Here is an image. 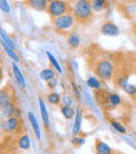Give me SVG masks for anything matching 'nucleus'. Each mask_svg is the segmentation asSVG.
I'll return each instance as SVG.
<instances>
[{"instance_id":"obj_1","label":"nucleus","mask_w":136,"mask_h":154,"mask_svg":"<svg viewBox=\"0 0 136 154\" xmlns=\"http://www.w3.org/2000/svg\"><path fill=\"white\" fill-rule=\"evenodd\" d=\"M72 15L74 16L77 22L82 24L89 23L93 17V8H92L91 2L86 0L77 1L72 8Z\"/></svg>"},{"instance_id":"obj_2","label":"nucleus","mask_w":136,"mask_h":154,"mask_svg":"<svg viewBox=\"0 0 136 154\" xmlns=\"http://www.w3.org/2000/svg\"><path fill=\"white\" fill-rule=\"evenodd\" d=\"M94 73L96 78L102 81H110L114 75V66L112 62L107 59L98 60L94 66Z\"/></svg>"},{"instance_id":"obj_3","label":"nucleus","mask_w":136,"mask_h":154,"mask_svg":"<svg viewBox=\"0 0 136 154\" xmlns=\"http://www.w3.org/2000/svg\"><path fill=\"white\" fill-rule=\"evenodd\" d=\"M47 13L50 17L53 19L59 18L65 14H68L69 12V5L66 1H61V0H53L48 3L47 8Z\"/></svg>"},{"instance_id":"obj_4","label":"nucleus","mask_w":136,"mask_h":154,"mask_svg":"<svg viewBox=\"0 0 136 154\" xmlns=\"http://www.w3.org/2000/svg\"><path fill=\"white\" fill-rule=\"evenodd\" d=\"M75 22L77 21H75V18L72 15V13H68V14L63 15V16L59 17V18L53 19V26H55V29L57 31L64 32L71 29Z\"/></svg>"},{"instance_id":"obj_5","label":"nucleus","mask_w":136,"mask_h":154,"mask_svg":"<svg viewBox=\"0 0 136 154\" xmlns=\"http://www.w3.org/2000/svg\"><path fill=\"white\" fill-rule=\"evenodd\" d=\"M101 32L107 37H116L119 35V29L115 23L111 21H106L101 25Z\"/></svg>"},{"instance_id":"obj_6","label":"nucleus","mask_w":136,"mask_h":154,"mask_svg":"<svg viewBox=\"0 0 136 154\" xmlns=\"http://www.w3.org/2000/svg\"><path fill=\"white\" fill-rule=\"evenodd\" d=\"M19 125H20V121H19L18 118H15V116L6 119L2 123V127L4 126V131L6 132H14L15 130L18 129Z\"/></svg>"},{"instance_id":"obj_7","label":"nucleus","mask_w":136,"mask_h":154,"mask_svg":"<svg viewBox=\"0 0 136 154\" xmlns=\"http://www.w3.org/2000/svg\"><path fill=\"white\" fill-rule=\"evenodd\" d=\"M12 68H13V72H14V77H15V80H16L17 84L20 88H25L26 86V83H25V80H24V77H23L22 72L20 71L19 69L18 65L16 64L15 62L12 63Z\"/></svg>"},{"instance_id":"obj_8","label":"nucleus","mask_w":136,"mask_h":154,"mask_svg":"<svg viewBox=\"0 0 136 154\" xmlns=\"http://www.w3.org/2000/svg\"><path fill=\"white\" fill-rule=\"evenodd\" d=\"M48 3L49 2L45 1V0H29V1H27V5L34 8L35 11H38V12L47 11Z\"/></svg>"},{"instance_id":"obj_9","label":"nucleus","mask_w":136,"mask_h":154,"mask_svg":"<svg viewBox=\"0 0 136 154\" xmlns=\"http://www.w3.org/2000/svg\"><path fill=\"white\" fill-rule=\"evenodd\" d=\"M39 106H40V112H41V118H42V122L45 128H48L49 126V116L48 111H47L46 104H45L44 100L42 97L39 99Z\"/></svg>"},{"instance_id":"obj_10","label":"nucleus","mask_w":136,"mask_h":154,"mask_svg":"<svg viewBox=\"0 0 136 154\" xmlns=\"http://www.w3.org/2000/svg\"><path fill=\"white\" fill-rule=\"evenodd\" d=\"M81 125H82V109L77 107L75 109V116H74V123L72 127V134L77 136L81 131Z\"/></svg>"},{"instance_id":"obj_11","label":"nucleus","mask_w":136,"mask_h":154,"mask_svg":"<svg viewBox=\"0 0 136 154\" xmlns=\"http://www.w3.org/2000/svg\"><path fill=\"white\" fill-rule=\"evenodd\" d=\"M27 118H29V123H31L32 127H33L35 135L37 136L38 140H40L41 138V130H40V126H39V123H38V120H37L36 116L34 114L33 111H29V113H27Z\"/></svg>"},{"instance_id":"obj_12","label":"nucleus","mask_w":136,"mask_h":154,"mask_svg":"<svg viewBox=\"0 0 136 154\" xmlns=\"http://www.w3.org/2000/svg\"><path fill=\"white\" fill-rule=\"evenodd\" d=\"M95 154H112V149L107 143L101 140H95Z\"/></svg>"},{"instance_id":"obj_13","label":"nucleus","mask_w":136,"mask_h":154,"mask_svg":"<svg viewBox=\"0 0 136 154\" xmlns=\"http://www.w3.org/2000/svg\"><path fill=\"white\" fill-rule=\"evenodd\" d=\"M17 145L21 150H29L31 149V138L27 134H23L18 138Z\"/></svg>"},{"instance_id":"obj_14","label":"nucleus","mask_w":136,"mask_h":154,"mask_svg":"<svg viewBox=\"0 0 136 154\" xmlns=\"http://www.w3.org/2000/svg\"><path fill=\"white\" fill-rule=\"evenodd\" d=\"M40 78L45 82H49L50 80L55 79L56 78V72H55V69L53 68H44L40 71L39 73Z\"/></svg>"},{"instance_id":"obj_15","label":"nucleus","mask_w":136,"mask_h":154,"mask_svg":"<svg viewBox=\"0 0 136 154\" xmlns=\"http://www.w3.org/2000/svg\"><path fill=\"white\" fill-rule=\"evenodd\" d=\"M15 110H16V106L13 102H11L10 104L5 106V107L1 108V113H2V118H5V119H8V118H12L14 116V113H15Z\"/></svg>"},{"instance_id":"obj_16","label":"nucleus","mask_w":136,"mask_h":154,"mask_svg":"<svg viewBox=\"0 0 136 154\" xmlns=\"http://www.w3.org/2000/svg\"><path fill=\"white\" fill-rule=\"evenodd\" d=\"M61 113L66 120H71L75 116V109H73L71 106H62Z\"/></svg>"},{"instance_id":"obj_17","label":"nucleus","mask_w":136,"mask_h":154,"mask_svg":"<svg viewBox=\"0 0 136 154\" xmlns=\"http://www.w3.org/2000/svg\"><path fill=\"white\" fill-rule=\"evenodd\" d=\"M11 102H12L11 101V94L8 93V89L6 88L1 89V91H0V106H1V108L5 107Z\"/></svg>"},{"instance_id":"obj_18","label":"nucleus","mask_w":136,"mask_h":154,"mask_svg":"<svg viewBox=\"0 0 136 154\" xmlns=\"http://www.w3.org/2000/svg\"><path fill=\"white\" fill-rule=\"evenodd\" d=\"M2 45H3V48H4V51L6 53V55L8 56V57L12 59V61L13 62H15V63H18V62H20V58H19V55L16 53V51L15 49H12V48H10L8 46H6L4 43H2Z\"/></svg>"},{"instance_id":"obj_19","label":"nucleus","mask_w":136,"mask_h":154,"mask_svg":"<svg viewBox=\"0 0 136 154\" xmlns=\"http://www.w3.org/2000/svg\"><path fill=\"white\" fill-rule=\"evenodd\" d=\"M0 35H1V42L2 43H4L6 46H8L10 48H12V49L16 48V46H15V43L13 42L12 39H11L10 37L6 35V32L3 31V29H0Z\"/></svg>"},{"instance_id":"obj_20","label":"nucleus","mask_w":136,"mask_h":154,"mask_svg":"<svg viewBox=\"0 0 136 154\" xmlns=\"http://www.w3.org/2000/svg\"><path fill=\"white\" fill-rule=\"evenodd\" d=\"M67 43L70 47L72 48H77L80 46V43H81V38H80L79 35L77 34H71L67 39Z\"/></svg>"},{"instance_id":"obj_21","label":"nucleus","mask_w":136,"mask_h":154,"mask_svg":"<svg viewBox=\"0 0 136 154\" xmlns=\"http://www.w3.org/2000/svg\"><path fill=\"white\" fill-rule=\"evenodd\" d=\"M87 85H88V87L92 88V89H95V90L102 89V84H101L100 80H98L96 77H90V78H88V80H87Z\"/></svg>"},{"instance_id":"obj_22","label":"nucleus","mask_w":136,"mask_h":154,"mask_svg":"<svg viewBox=\"0 0 136 154\" xmlns=\"http://www.w3.org/2000/svg\"><path fill=\"white\" fill-rule=\"evenodd\" d=\"M108 100H109L110 107H116V106L120 105V103H122V99H120L119 95L116 94V93L109 92V95H108Z\"/></svg>"},{"instance_id":"obj_23","label":"nucleus","mask_w":136,"mask_h":154,"mask_svg":"<svg viewBox=\"0 0 136 154\" xmlns=\"http://www.w3.org/2000/svg\"><path fill=\"white\" fill-rule=\"evenodd\" d=\"M46 55H47V58H48L49 62L51 63V65H53V68H55V70H57L59 73H62L61 65H60V63L58 62V60L55 58V56H53L51 53H49V51H46Z\"/></svg>"},{"instance_id":"obj_24","label":"nucleus","mask_w":136,"mask_h":154,"mask_svg":"<svg viewBox=\"0 0 136 154\" xmlns=\"http://www.w3.org/2000/svg\"><path fill=\"white\" fill-rule=\"evenodd\" d=\"M61 101V95L59 94L58 92H50L47 94V102L51 105H58Z\"/></svg>"},{"instance_id":"obj_25","label":"nucleus","mask_w":136,"mask_h":154,"mask_svg":"<svg viewBox=\"0 0 136 154\" xmlns=\"http://www.w3.org/2000/svg\"><path fill=\"white\" fill-rule=\"evenodd\" d=\"M116 84H117L118 87L125 89V88L129 85V75H120L119 77L116 79Z\"/></svg>"},{"instance_id":"obj_26","label":"nucleus","mask_w":136,"mask_h":154,"mask_svg":"<svg viewBox=\"0 0 136 154\" xmlns=\"http://www.w3.org/2000/svg\"><path fill=\"white\" fill-rule=\"evenodd\" d=\"M91 5L94 12H101L105 8L106 1H104V0H94V1L91 2Z\"/></svg>"},{"instance_id":"obj_27","label":"nucleus","mask_w":136,"mask_h":154,"mask_svg":"<svg viewBox=\"0 0 136 154\" xmlns=\"http://www.w3.org/2000/svg\"><path fill=\"white\" fill-rule=\"evenodd\" d=\"M111 126H112V128H113V129L115 130L116 132H118V133L125 134L127 132L126 127H125L124 125H122V124H120L119 122L113 121V122H111Z\"/></svg>"},{"instance_id":"obj_28","label":"nucleus","mask_w":136,"mask_h":154,"mask_svg":"<svg viewBox=\"0 0 136 154\" xmlns=\"http://www.w3.org/2000/svg\"><path fill=\"white\" fill-rule=\"evenodd\" d=\"M71 144L73 145V146H82V145L85 144V138L84 137H80V136H73V138L71 140Z\"/></svg>"},{"instance_id":"obj_29","label":"nucleus","mask_w":136,"mask_h":154,"mask_svg":"<svg viewBox=\"0 0 136 154\" xmlns=\"http://www.w3.org/2000/svg\"><path fill=\"white\" fill-rule=\"evenodd\" d=\"M0 8H1L2 12L5 13V14H8L11 12V6L6 0H1L0 1Z\"/></svg>"},{"instance_id":"obj_30","label":"nucleus","mask_w":136,"mask_h":154,"mask_svg":"<svg viewBox=\"0 0 136 154\" xmlns=\"http://www.w3.org/2000/svg\"><path fill=\"white\" fill-rule=\"evenodd\" d=\"M124 90L126 91V93H128L129 95H135L136 94V85H134V84H129Z\"/></svg>"},{"instance_id":"obj_31","label":"nucleus","mask_w":136,"mask_h":154,"mask_svg":"<svg viewBox=\"0 0 136 154\" xmlns=\"http://www.w3.org/2000/svg\"><path fill=\"white\" fill-rule=\"evenodd\" d=\"M63 106H72V100L69 95H64L63 97Z\"/></svg>"},{"instance_id":"obj_32","label":"nucleus","mask_w":136,"mask_h":154,"mask_svg":"<svg viewBox=\"0 0 136 154\" xmlns=\"http://www.w3.org/2000/svg\"><path fill=\"white\" fill-rule=\"evenodd\" d=\"M71 89H72V92H73V94L75 95V97H77V99H79V97H80V91H79V88H77V86L75 85L74 82H71Z\"/></svg>"},{"instance_id":"obj_33","label":"nucleus","mask_w":136,"mask_h":154,"mask_svg":"<svg viewBox=\"0 0 136 154\" xmlns=\"http://www.w3.org/2000/svg\"><path fill=\"white\" fill-rule=\"evenodd\" d=\"M57 84H58V79H57V78H55V79H53V80H50L49 82H47V85H48V87L50 88V89H53V88L57 86Z\"/></svg>"},{"instance_id":"obj_34","label":"nucleus","mask_w":136,"mask_h":154,"mask_svg":"<svg viewBox=\"0 0 136 154\" xmlns=\"http://www.w3.org/2000/svg\"><path fill=\"white\" fill-rule=\"evenodd\" d=\"M14 116H15V118H18L19 119V116H20V110H19V108L16 107V110H15Z\"/></svg>"},{"instance_id":"obj_35","label":"nucleus","mask_w":136,"mask_h":154,"mask_svg":"<svg viewBox=\"0 0 136 154\" xmlns=\"http://www.w3.org/2000/svg\"><path fill=\"white\" fill-rule=\"evenodd\" d=\"M61 154H65V153H61Z\"/></svg>"}]
</instances>
